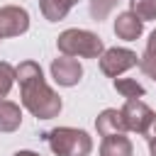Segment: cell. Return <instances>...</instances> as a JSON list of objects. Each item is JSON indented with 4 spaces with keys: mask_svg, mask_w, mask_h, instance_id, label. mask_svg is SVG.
I'll use <instances>...</instances> for the list:
<instances>
[{
    "mask_svg": "<svg viewBox=\"0 0 156 156\" xmlns=\"http://www.w3.org/2000/svg\"><path fill=\"white\" fill-rule=\"evenodd\" d=\"M115 90H117L122 98H127V100H132V98H141V95L146 93L144 85L136 83L134 78H115Z\"/></svg>",
    "mask_w": 156,
    "mask_h": 156,
    "instance_id": "obj_13",
    "label": "cell"
},
{
    "mask_svg": "<svg viewBox=\"0 0 156 156\" xmlns=\"http://www.w3.org/2000/svg\"><path fill=\"white\" fill-rule=\"evenodd\" d=\"M12 83H15V68H12L10 63L0 61V100H2V98H7V93H10Z\"/></svg>",
    "mask_w": 156,
    "mask_h": 156,
    "instance_id": "obj_16",
    "label": "cell"
},
{
    "mask_svg": "<svg viewBox=\"0 0 156 156\" xmlns=\"http://www.w3.org/2000/svg\"><path fill=\"white\" fill-rule=\"evenodd\" d=\"M139 66H141V71H144L146 76H154V71H156V29H154L151 37H149V44H146L144 56L139 58Z\"/></svg>",
    "mask_w": 156,
    "mask_h": 156,
    "instance_id": "obj_15",
    "label": "cell"
},
{
    "mask_svg": "<svg viewBox=\"0 0 156 156\" xmlns=\"http://www.w3.org/2000/svg\"><path fill=\"white\" fill-rule=\"evenodd\" d=\"M78 0H39V7H41V15L49 20V22H58L68 15V10L76 5Z\"/></svg>",
    "mask_w": 156,
    "mask_h": 156,
    "instance_id": "obj_12",
    "label": "cell"
},
{
    "mask_svg": "<svg viewBox=\"0 0 156 156\" xmlns=\"http://www.w3.org/2000/svg\"><path fill=\"white\" fill-rule=\"evenodd\" d=\"M149 151H151V156H156V139L149 141Z\"/></svg>",
    "mask_w": 156,
    "mask_h": 156,
    "instance_id": "obj_19",
    "label": "cell"
},
{
    "mask_svg": "<svg viewBox=\"0 0 156 156\" xmlns=\"http://www.w3.org/2000/svg\"><path fill=\"white\" fill-rule=\"evenodd\" d=\"M115 5H117V0H90V15H93V20H105L112 12Z\"/></svg>",
    "mask_w": 156,
    "mask_h": 156,
    "instance_id": "obj_17",
    "label": "cell"
},
{
    "mask_svg": "<svg viewBox=\"0 0 156 156\" xmlns=\"http://www.w3.org/2000/svg\"><path fill=\"white\" fill-rule=\"evenodd\" d=\"M136 63H139V56L129 49H117L115 46V49H107V51L100 54V71L110 78H117L119 73L134 68Z\"/></svg>",
    "mask_w": 156,
    "mask_h": 156,
    "instance_id": "obj_4",
    "label": "cell"
},
{
    "mask_svg": "<svg viewBox=\"0 0 156 156\" xmlns=\"http://www.w3.org/2000/svg\"><path fill=\"white\" fill-rule=\"evenodd\" d=\"M129 12H134L141 22L156 20V0H129Z\"/></svg>",
    "mask_w": 156,
    "mask_h": 156,
    "instance_id": "obj_14",
    "label": "cell"
},
{
    "mask_svg": "<svg viewBox=\"0 0 156 156\" xmlns=\"http://www.w3.org/2000/svg\"><path fill=\"white\" fill-rule=\"evenodd\" d=\"M119 112H122V119H124V124H127V132H136V134H144L146 124H149L151 117H154V110H151L149 105H144L139 98L127 100Z\"/></svg>",
    "mask_w": 156,
    "mask_h": 156,
    "instance_id": "obj_6",
    "label": "cell"
},
{
    "mask_svg": "<svg viewBox=\"0 0 156 156\" xmlns=\"http://www.w3.org/2000/svg\"><path fill=\"white\" fill-rule=\"evenodd\" d=\"M15 156H39V154H34V151H17Z\"/></svg>",
    "mask_w": 156,
    "mask_h": 156,
    "instance_id": "obj_20",
    "label": "cell"
},
{
    "mask_svg": "<svg viewBox=\"0 0 156 156\" xmlns=\"http://www.w3.org/2000/svg\"><path fill=\"white\" fill-rule=\"evenodd\" d=\"M100 156H132V141L124 134H110L102 136Z\"/></svg>",
    "mask_w": 156,
    "mask_h": 156,
    "instance_id": "obj_10",
    "label": "cell"
},
{
    "mask_svg": "<svg viewBox=\"0 0 156 156\" xmlns=\"http://www.w3.org/2000/svg\"><path fill=\"white\" fill-rule=\"evenodd\" d=\"M15 78L20 83L22 105L37 117V119H54L61 112V98L49 88L44 80V73L37 61H22L15 68Z\"/></svg>",
    "mask_w": 156,
    "mask_h": 156,
    "instance_id": "obj_1",
    "label": "cell"
},
{
    "mask_svg": "<svg viewBox=\"0 0 156 156\" xmlns=\"http://www.w3.org/2000/svg\"><path fill=\"white\" fill-rule=\"evenodd\" d=\"M95 129L100 136H110V134H124L127 124H124L119 110H102L95 119Z\"/></svg>",
    "mask_w": 156,
    "mask_h": 156,
    "instance_id": "obj_9",
    "label": "cell"
},
{
    "mask_svg": "<svg viewBox=\"0 0 156 156\" xmlns=\"http://www.w3.org/2000/svg\"><path fill=\"white\" fill-rule=\"evenodd\" d=\"M151 78H154V80H156V71H154V76H151Z\"/></svg>",
    "mask_w": 156,
    "mask_h": 156,
    "instance_id": "obj_21",
    "label": "cell"
},
{
    "mask_svg": "<svg viewBox=\"0 0 156 156\" xmlns=\"http://www.w3.org/2000/svg\"><path fill=\"white\" fill-rule=\"evenodd\" d=\"M27 29H29V15L24 7H17V5L0 7V39L20 37Z\"/></svg>",
    "mask_w": 156,
    "mask_h": 156,
    "instance_id": "obj_5",
    "label": "cell"
},
{
    "mask_svg": "<svg viewBox=\"0 0 156 156\" xmlns=\"http://www.w3.org/2000/svg\"><path fill=\"white\" fill-rule=\"evenodd\" d=\"M56 46L63 56H83V58H100L105 51L102 39L88 29H66L58 34Z\"/></svg>",
    "mask_w": 156,
    "mask_h": 156,
    "instance_id": "obj_3",
    "label": "cell"
},
{
    "mask_svg": "<svg viewBox=\"0 0 156 156\" xmlns=\"http://www.w3.org/2000/svg\"><path fill=\"white\" fill-rule=\"evenodd\" d=\"M20 124H22L20 107L15 102H10V100H0V132L10 134V132L20 129Z\"/></svg>",
    "mask_w": 156,
    "mask_h": 156,
    "instance_id": "obj_11",
    "label": "cell"
},
{
    "mask_svg": "<svg viewBox=\"0 0 156 156\" xmlns=\"http://www.w3.org/2000/svg\"><path fill=\"white\" fill-rule=\"evenodd\" d=\"M44 139L56 156H88L93 151V139L83 129L58 127V129L46 132Z\"/></svg>",
    "mask_w": 156,
    "mask_h": 156,
    "instance_id": "obj_2",
    "label": "cell"
},
{
    "mask_svg": "<svg viewBox=\"0 0 156 156\" xmlns=\"http://www.w3.org/2000/svg\"><path fill=\"white\" fill-rule=\"evenodd\" d=\"M141 32H144V22H141L134 12H122V15H117V20H115V34H117L119 39L134 41V39L141 37Z\"/></svg>",
    "mask_w": 156,
    "mask_h": 156,
    "instance_id": "obj_8",
    "label": "cell"
},
{
    "mask_svg": "<svg viewBox=\"0 0 156 156\" xmlns=\"http://www.w3.org/2000/svg\"><path fill=\"white\" fill-rule=\"evenodd\" d=\"M51 76L58 85L63 88H71L76 85L80 78H83V66L78 63V58L73 56H61V58H54L51 63Z\"/></svg>",
    "mask_w": 156,
    "mask_h": 156,
    "instance_id": "obj_7",
    "label": "cell"
},
{
    "mask_svg": "<svg viewBox=\"0 0 156 156\" xmlns=\"http://www.w3.org/2000/svg\"><path fill=\"white\" fill-rule=\"evenodd\" d=\"M141 136H146V141L156 139V112H154V117H151V122L146 124V129H144V134H141Z\"/></svg>",
    "mask_w": 156,
    "mask_h": 156,
    "instance_id": "obj_18",
    "label": "cell"
}]
</instances>
